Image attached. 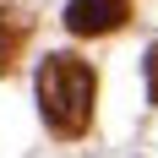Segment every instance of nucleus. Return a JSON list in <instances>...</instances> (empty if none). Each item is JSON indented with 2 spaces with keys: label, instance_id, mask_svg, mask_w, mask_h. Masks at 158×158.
<instances>
[{
  "label": "nucleus",
  "instance_id": "nucleus-2",
  "mask_svg": "<svg viewBox=\"0 0 158 158\" xmlns=\"http://www.w3.org/2000/svg\"><path fill=\"white\" fill-rule=\"evenodd\" d=\"M131 6L126 0H71L65 6V33H77V38H104V33L126 27Z\"/></svg>",
  "mask_w": 158,
  "mask_h": 158
},
{
  "label": "nucleus",
  "instance_id": "nucleus-4",
  "mask_svg": "<svg viewBox=\"0 0 158 158\" xmlns=\"http://www.w3.org/2000/svg\"><path fill=\"white\" fill-rule=\"evenodd\" d=\"M147 98L158 104V44L147 49Z\"/></svg>",
  "mask_w": 158,
  "mask_h": 158
},
{
  "label": "nucleus",
  "instance_id": "nucleus-1",
  "mask_svg": "<svg viewBox=\"0 0 158 158\" xmlns=\"http://www.w3.org/2000/svg\"><path fill=\"white\" fill-rule=\"evenodd\" d=\"M93 104H98V77L93 65L77 60V55H44L38 65V109H44V126L65 142H77L82 131L93 126Z\"/></svg>",
  "mask_w": 158,
  "mask_h": 158
},
{
  "label": "nucleus",
  "instance_id": "nucleus-3",
  "mask_svg": "<svg viewBox=\"0 0 158 158\" xmlns=\"http://www.w3.org/2000/svg\"><path fill=\"white\" fill-rule=\"evenodd\" d=\"M22 44H27V16L11 11V6H0V77H11V71H16Z\"/></svg>",
  "mask_w": 158,
  "mask_h": 158
}]
</instances>
